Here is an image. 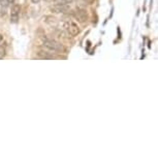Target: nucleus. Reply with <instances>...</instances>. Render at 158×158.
Returning a JSON list of instances; mask_svg holds the SVG:
<instances>
[{
  "mask_svg": "<svg viewBox=\"0 0 158 158\" xmlns=\"http://www.w3.org/2000/svg\"><path fill=\"white\" fill-rule=\"evenodd\" d=\"M43 46L44 49L51 51V52H56V53L65 52V48L63 47V44L56 40H52V38H44Z\"/></svg>",
  "mask_w": 158,
  "mask_h": 158,
  "instance_id": "nucleus-1",
  "label": "nucleus"
},
{
  "mask_svg": "<svg viewBox=\"0 0 158 158\" xmlns=\"http://www.w3.org/2000/svg\"><path fill=\"white\" fill-rule=\"evenodd\" d=\"M63 26L71 36H77V35L80 34V32H81V28L77 26V24H76L74 22H71V21H65L63 23Z\"/></svg>",
  "mask_w": 158,
  "mask_h": 158,
  "instance_id": "nucleus-2",
  "label": "nucleus"
},
{
  "mask_svg": "<svg viewBox=\"0 0 158 158\" xmlns=\"http://www.w3.org/2000/svg\"><path fill=\"white\" fill-rule=\"evenodd\" d=\"M50 10L54 14H65L70 10V7L68 4L57 3V4H53L52 6L50 7Z\"/></svg>",
  "mask_w": 158,
  "mask_h": 158,
  "instance_id": "nucleus-3",
  "label": "nucleus"
},
{
  "mask_svg": "<svg viewBox=\"0 0 158 158\" xmlns=\"http://www.w3.org/2000/svg\"><path fill=\"white\" fill-rule=\"evenodd\" d=\"M74 17H76L77 20L81 23H86L89 20L87 10H84V8H77V10L74 11Z\"/></svg>",
  "mask_w": 158,
  "mask_h": 158,
  "instance_id": "nucleus-4",
  "label": "nucleus"
},
{
  "mask_svg": "<svg viewBox=\"0 0 158 158\" xmlns=\"http://www.w3.org/2000/svg\"><path fill=\"white\" fill-rule=\"evenodd\" d=\"M21 11V6L19 4H14L10 10V22L11 23H18L19 21V16Z\"/></svg>",
  "mask_w": 158,
  "mask_h": 158,
  "instance_id": "nucleus-5",
  "label": "nucleus"
},
{
  "mask_svg": "<svg viewBox=\"0 0 158 158\" xmlns=\"http://www.w3.org/2000/svg\"><path fill=\"white\" fill-rule=\"evenodd\" d=\"M44 23H46V24H48V25H51V26L56 25V23H57V19H56L55 17H53V16L44 17Z\"/></svg>",
  "mask_w": 158,
  "mask_h": 158,
  "instance_id": "nucleus-6",
  "label": "nucleus"
},
{
  "mask_svg": "<svg viewBox=\"0 0 158 158\" xmlns=\"http://www.w3.org/2000/svg\"><path fill=\"white\" fill-rule=\"evenodd\" d=\"M15 2V0H0V5L2 7H7Z\"/></svg>",
  "mask_w": 158,
  "mask_h": 158,
  "instance_id": "nucleus-7",
  "label": "nucleus"
},
{
  "mask_svg": "<svg viewBox=\"0 0 158 158\" xmlns=\"http://www.w3.org/2000/svg\"><path fill=\"white\" fill-rule=\"evenodd\" d=\"M38 56H40L41 58H47V59L53 58V56H50L47 51H40V52H38Z\"/></svg>",
  "mask_w": 158,
  "mask_h": 158,
  "instance_id": "nucleus-8",
  "label": "nucleus"
},
{
  "mask_svg": "<svg viewBox=\"0 0 158 158\" xmlns=\"http://www.w3.org/2000/svg\"><path fill=\"white\" fill-rule=\"evenodd\" d=\"M56 1H57L58 3H62V4H69L73 0H56Z\"/></svg>",
  "mask_w": 158,
  "mask_h": 158,
  "instance_id": "nucleus-9",
  "label": "nucleus"
},
{
  "mask_svg": "<svg viewBox=\"0 0 158 158\" xmlns=\"http://www.w3.org/2000/svg\"><path fill=\"white\" fill-rule=\"evenodd\" d=\"M5 56V50L4 49H0V59H2Z\"/></svg>",
  "mask_w": 158,
  "mask_h": 158,
  "instance_id": "nucleus-10",
  "label": "nucleus"
},
{
  "mask_svg": "<svg viewBox=\"0 0 158 158\" xmlns=\"http://www.w3.org/2000/svg\"><path fill=\"white\" fill-rule=\"evenodd\" d=\"M93 1L94 0H84V2H86V3H88V4H92L93 3Z\"/></svg>",
  "mask_w": 158,
  "mask_h": 158,
  "instance_id": "nucleus-11",
  "label": "nucleus"
},
{
  "mask_svg": "<svg viewBox=\"0 0 158 158\" xmlns=\"http://www.w3.org/2000/svg\"><path fill=\"white\" fill-rule=\"evenodd\" d=\"M31 2H32V3H34V4H37V3H40V0H31Z\"/></svg>",
  "mask_w": 158,
  "mask_h": 158,
  "instance_id": "nucleus-12",
  "label": "nucleus"
},
{
  "mask_svg": "<svg viewBox=\"0 0 158 158\" xmlns=\"http://www.w3.org/2000/svg\"><path fill=\"white\" fill-rule=\"evenodd\" d=\"M2 40H3V35H2V34H0V44L2 43Z\"/></svg>",
  "mask_w": 158,
  "mask_h": 158,
  "instance_id": "nucleus-13",
  "label": "nucleus"
}]
</instances>
